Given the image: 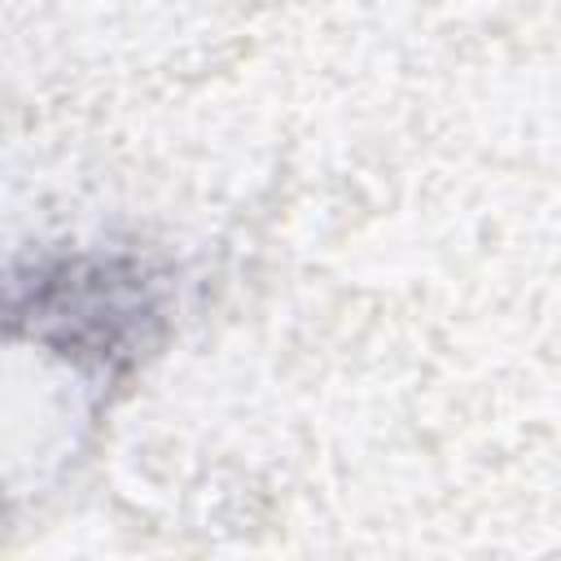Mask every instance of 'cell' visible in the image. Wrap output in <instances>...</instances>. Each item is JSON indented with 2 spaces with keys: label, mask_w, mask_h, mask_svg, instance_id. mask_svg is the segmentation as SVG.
I'll return each mask as SVG.
<instances>
[{
  "label": "cell",
  "mask_w": 561,
  "mask_h": 561,
  "mask_svg": "<svg viewBox=\"0 0 561 561\" xmlns=\"http://www.w3.org/2000/svg\"><path fill=\"white\" fill-rule=\"evenodd\" d=\"M180 307L171 263L127 245H70L13 259L4 329L101 381L136 373L167 342Z\"/></svg>",
  "instance_id": "cell-1"
}]
</instances>
